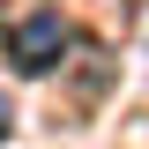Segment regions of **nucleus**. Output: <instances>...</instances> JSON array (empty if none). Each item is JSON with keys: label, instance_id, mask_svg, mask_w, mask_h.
<instances>
[{"label": "nucleus", "instance_id": "obj_2", "mask_svg": "<svg viewBox=\"0 0 149 149\" xmlns=\"http://www.w3.org/2000/svg\"><path fill=\"white\" fill-rule=\"evenodd\" d=\"M8 134H15V104L0 97V142H8Z\"/></svg>", "mask_w": 149, "mask_h": 149}, {"label": "nucleus", "instance_id": "obj_1", "mask_svg": "<svg viewBox=\"0 0 149 149\" xmlns=\"http://www.w3.org/2000/svg\"><path fill=\"white\" fill-rule=\"evenodd\" d=\"M60 52H67V22H60V8H37V15H22L15 30H8V60H15L22 74H52Z\"/></svg>", "mask_w": 149, "mask_h": 149}]
</instances>
